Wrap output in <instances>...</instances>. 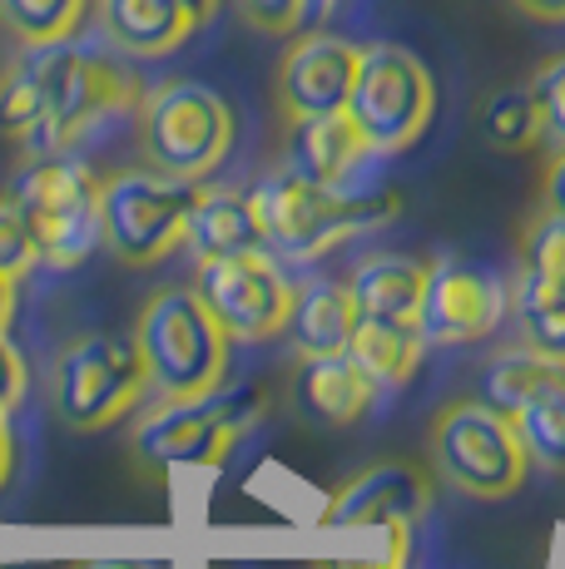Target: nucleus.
I'll use <instances>...</instances> for the list:
<instances>
[{
	"label": "nucleus",
	"mask_w": 565,
	"mask_h": 569,
	"mask_svg": "<svg viewBox=\"0 0 565 569\" xmlns=\"http://www.w3.org/2000/svg\"><path fill=\"white\" fill-rule=\"evenodd\" d=\"M145 84L125 64L105 60L75 40L26 46L0 70V134L30 159L70 154L100 119L139 104Z\"/></svg>",
	"instance_id": "1"
},
{
	"label": "nucleus",
	"mask_w": 565,
	"mask_h": 569,
	"mask_svg": "<svg viewBox=\"0 0 565 569\" xmlns=\"http://www.w3.org/2000/svg\"><path fill=\"white\" fill-rule=\"evenodd\" d=\"M397 193H343L328 183H313L282 163L254 189V213L264 228V248H278L282 258L318 262L353 233L383 228L397 218Z\"/></svg>",
	"instance_id": "2"
},
{
	"label": "nucleus",
	"mask_w": 565,
	"mask_h": 569,
	"mask_svg": "<svg viewBox=\"0 0 565 569\" xmlns=\"http://www.w3.org/2000/svg\"><path fill=\"white\" fill-rule=\"evenodd\" d=\"M145 377L159 397H209L228 381L234 337L204 308L194 288H159L135 317V337Z\"/></svg>",
	"instance_id": "3"
},
{
	"label": "nucleus",
	"mask_w": 565,
	"mask_h": 569,
	"mask_svg": "<svg viewBox=\"0 0 565 569\" xmlns=\"http://www.w3.org/2000/svg\"><path fill=\"white\" fill-rule=\"evenodd\" d=\"M139 154L169 179L204 183L234 149V109L199 80H165L139 94Z\"/></svg>",
	"instance_id": "4"
},
{
	"label": "nucleus",
	"mask_w": 565,
	"mask_h": 569,
	"mask_svg": "<svg viewBox=\"0 0 565 569\" xmlns=\"http://www.w3.org/2000/svg\"><path fill=\"white\" fill-rule=\"evenodd\" d=\"M194 203H199V183L189 179H169L149 163L115 169L100 179V243L125 268H155L184 248Z\"/></svg>",
	"instance_id": "5"
},
{
	"label": "nucleus",
	"mask_w": 565,
	"mask_h": 569,
	"mask_svg": "<svg viewBox=\"0 0 565 569\" xmlns=\"http://www.w3.org/2000/svg\"><path fill=\"white\" fill-rule=\"evenodd\" d=\"M100 179L105 173H95L75 154H46L20 169L10 199L36 233L40 262L80 268L100 248Z\"/></svg>",
	"instance_id": "6"
},
{
	"label": "nucleus",
	"mask_w": 565,
	"mask_h": 569,
	"mask_svg": "<svg viewBox=\"0 0 565 569\" xmlns=\"http://www.w3.org/2000/svg\"><path fill=\"white\" fill-rule=\"evenodd\" d=\"M432 461L472 500H506L526 486L531 456L521 446V431L506 411L492 401H452L432 416Z\"/></svg>",
	"instance_id": "7"
},
{
	"label": "nucleus",
	"mask_w": 565,
	"mask_h": 569,
	"mask_svg": "<svg viewBox=\"0 0 565 569\" xmlns=\"http://www.w3.org/2000/svg\"><path fill=\"white\" fill-rule=\"evenodd\" d=\"M264 416V391L219 387L209 397H159L135 421V446L159 466L214 470L228 461L234 441Z\"/></svg>",
	"instance_id": "8"
},
{
	"label": "nucleus",
	"mask_w": 565,
	"mask_h": 569,
	"mask_svg": "<svg viewBox=\"0 0 565 569\" xmlns=\"http://www.w3.org/2000/svg\"><path fill=\"white\" fill-rule=\"evenodd\" d=\"M347 114L373 154H402L427 134L432 114H437L432 70L407 46H363Z\"/></svg>",
	"instance_id": "9"
},
{
	"label": "nucleus",
	"mask_w": 565,
	"mask_h": 569,
	"mask_svg": "<svg viewBox=\"0 0 565 569\" xmlns=\"http://www.w3.org/2000/svg\"><path fill=\"white\" fill-rule=\"evenodd\" d=\"M145 362L129 337H80L56 362V407L70 431H110L145 401Z\"/></svg>",
	"instance_id": "10"
},
{
	"label": "nucleus",
	"mask_w": 565,
	"mask_h": 569,
	"mask_svg": "<svg viewBox=\"0 0 565 569\" xmlns=\"http://www.w3.org/2000/svg\"><path fill=\"white\" fill-rule=\"evenodd\" d=\"M194 292L204 308L224 322L234 342H274L293 322V288L282 268L258 248V253H234V258H204L194 272Z\"/></svg>",
	"instance_id": "11"
},
{
	"label": "nucleus",
	"mask_w": 565,
	"mask_h": 569,
	"mask_svg": "<svg viewBox=\"0 0 565 569\" xmlns=\"http://www.w3.org/2000/svg\"><path fill=\"white\" fill-rule=\"evenodd\" d=\"M432 476L417 461H373L357 470L353 480H343L323 506V525L328 530H417L432 516Z\"/></svg>",
	"instance_id": "12"
},
{
	"label": "nucleus",
	"mask_w": 565,
	"mask_h": 569,
	"mask_svg": "<svg viewBox=\"0 0 565 569\" xmlns=\"http://www.w3.org/2000/svg\"><path fill=\"white\" fill-rule=\"evenodd\" d=\"M502 288L496 278H486L472 262H432L427 292H422L417 308V332L427 347H466L482 342V337L496 332L502 322Z\"/></svg>",
	"instance_id": "13"
},
{
	"label": "nucleus",
	"mask_w": 565,
	"mask_h": 569,
	"mask_svg": "<svg viewBox=\"0 0 565 569\" xmlns=\"http://www.w3.org/2000/svg\"><path fill=\"white\" fill-rule=\"evenodd\" d=\"M357 60H363V46L343 36H328V30H308L298 36L278 60V109L282 119H313V114H333V109H347V94H353L357 80Z\"/></svg>",
	"instance_id": "14"
},
{
	"label": "nucleus",
	"mask_w": 565,
	"mask_h": 569,
	"mask_svg": "<svg viewBox=\"0 0 565 569\" xmlns=\"http://www.w3.org/2000/svg\"><path fill=\"white\" fill-rule=\"evenodd\" d=\"M95 16H100L105 40L129 60L174 54L199 30V16L184 0H95Z\"/></svg>",
	"instance_id": "15"
},
{
	"label": "nucleus",
	"mask_w": 565,
	"mask_h": 569,
	"mask_svg": "<svg viewBox=\"0 0 565 569\" xmlns=\"http://www.w3.org/2000/svg\"><path fill=\"white\" fill-rule=\"evenodd\" d=\"M367 154H373V149L357 134L347 109L313 114V119H288V169L303 173V179L338 189L347 173L357 169V159H367Z\"/></svg>",
	"instance_id": "16"
},
{
	"label": "nucleus",
	"mask_w": 565,
	"mask_h": 569,
	"mask_svg": "<svg viewBox=\"0 0 565 569\" xmlns=\"http://www.w3.org/2000/svg\"><path fill=\"white\" fill-rule=\"evenodd\" d=\"M432 262L407 258V253H377L357 262L347 292L357 302V317H397V322H417L422 292H427Z\"/></svg>",
	"instance_id": "17"
},
{
	"label": "nucleus",
	"mask_w": 565,
	"mask_h": 569,
	"mask_svg": "<svg viewBox=\"0 0 565 569\" xmlns=\"http://www.w3.org/2000/svg\"><path fill=\"white\" fill-rule=\"evenodd\" d=\"M184 248H194L199 262L204 258L258 253V248H264V228H258V213H254V193L204 189V183H199V203H194Z\"/></svg>",
	"instance_id": "18"
},
{
	"label": "nucleus",
	"mask_w": 565,
	"mask_h": 569,
	"mask_svg": "<svg viewBox=\"0 0 565 569\" xmlns=\"http://www.w3.org/2000/svg\"><path fill=\"white\" fill-rule=\"evenodd\" d=\"M353 327H357V302H353V292H347V282L313 278V282H303L298 288L288 332L298 337L303 357H338V352H347Z\"/></svg>",
	"instance_id": "19"
},
{
	"label": "nucleus",
	"mask_w": 565,
	"mask_h": 569,
	"mask_svg": "<svg viewBox=\"0 0 565 569\" xmlns=\"http://www.w3.org/2000/svg\"><path fill=\"white\" fill-rule=\"evenodd\" d=\"M377 397V381L347 352L338 357H303V407L323 426H353L363 421Z\"/></svg>",
	"instance_id": "20"
},
{
	"label": "nucleus",
	"mask_w": 565,
	"mask_h": 569,
	"mask_svg": "<svg viewBox=\"0 0 565 569\" xmlns=\"http://www.w3.org/2000/svg\"><path fill=\"white\" fill-rule=\"evenodd\" d=\"M422 342L417 322H397V317H357L347 357L377 381V387H402L412 381V371L422 367Z\"/></svg>",
	"instance_id": "21"
},
{
	"label": "nucleus",
	"mask_w": 565,
	"mask_h": 569,
	"mask_svg": "<svg viewBox=\"0 0 565 569\" xmlns=\"http://www.w3.org/2000/svg\"><path fill=\"white\" fill-rule=\"evenodd\" d=\"M511 421H516L531 466L551 470V476H565V367L561 362L536 381V391H531L516 411H511Z\"/></svg>",
	"instance_id": "22"
},
{
	"label": "nucleus",
	"mask_w": 565,
	"mask_h": 569,
	"mask_svg": "<svg viewBox=\"0 0 565 569\" xmlns=\"http://www.w3.org/2000/svg\"><path fill=\"white\" fill-rule=\"evenodd\" d=\"M511 308H516V322H521V347L565 367V282L521 268Z\"/></svg>",
	"instance_id": "23"
},
{
	"label": "nucleus",
	"mask_w": 565,
	"mask_h": 569,
	"mask_svg": "<svg viewBox=\"0 0 565 569\" xmlns=\"http://www.w3.org/2000/svg\"><path fill=\"white\" fill-rule=\"evenodd\" d=\"M95 0H0V26L20 46H60L75 40Z\"/></svg>",
	"instance_id": "24"
},
{
	"label": "nucleus",
	"mask_w": 565,
	"mask_h": 569,
	"mask_svg": "<svg viewBox=\"0 0 565 569\" xmlns=\"http://www.w3.org/2000/svg\"><path fill=\"white\" fill-rule=\"evenodd\" d=\"M482 139L492 149H502V154H526V149H536L541 139V109H536V94L526 90V84H511V90H496L492 100L482 104Z\"/></svg>",
	"instance_id": "25"
},
{
	"label": "nucleus",
	"mask_w": 565,
	"mask_h": 569,
	"mask_svg": "<svg viewBox=\"0 0 565 569\" xmlns=\"http://www.w3.org/2000/svg\"><path fill=\"white\" fill-rule=\"evenodd\" d=\"M551 367H556V362H551V357H541V352H531V347L502 352L492 367H486V381H482L486 397H482V401H492L496 411L511 416V411L521 407V401L531 397V391H536V381L546 377Z\"/></svg>",
	"instance_id": "26"
},
{
	"label": "nucleus",
	"mask_w": 565,
	"mask_h": 569,
	"mask_svg": "<svg viewBox=\"0 0 565 569\" xmlns=\"http://www.w3.org/2000/svg\"><path fill=\"white\" fill-rule=\"evenodd\" d=\"M521 268L565 282V213L536 208L521 228Z\"/></svg>",
	"instance_id": "27"
},
{
	"label": "nucleus",
	"mask_w": 565,
	"mask_h": 569,
	"mask_svg": "<svg viewBox=\"0 0 565 569\" xmlns=\"http://www.w3.org/2000/svg\"><path fill=\"white\" fill-rule=\"evenodd\" d=\"M526 90L536 94L541 134H546V144L551 149H565V54H551V60H541L536 74L526 80Z\"/></svg>",
	"instance_id": "28"
},
{
	"label": "nucleus",
	"mask_w": 565,
	"mask_h": 569,
	"mask_svg": "<svg viewBox=\"0 0 565 569\" xmlns=\"http://www.w3.org/2000/svg\"><path fill=\"white\" fill-rule=\"evenodd\" d=\"M36 262H40V248H36V233H30L26 213L16 208L10 193H0V272L20 282Z\"/></svg>",
	"instance_id": "29"
},
{
	"label": "nucleus",
	"mask_w": 565,
	"mask_h": 569,
	"mask_svg": "<svg viewBox=\"0 0 565 569\" xmlns=\"http://www.w3.org/2000/svg\"><path fill=\"white\" fill-rule=\"evenodd\" d=\"M238 10L264 36H293L313 16V0H238Z\"/></svg>",
	"instance_id": "30"
},
{
	"label": "nucleus",
	"mask_w": 565,
	"mask_h": 569,
	"mask_svg": "<svg viewBox=\"0 0 565 569\" xmlns=\"http://www.w3.org/2000/svg\"><path fill=\"white\" fill-rule=\"evenodd\" d=\"M30 391V367L20 357V347L0 332V411H16Z\"/></svg>",
	"instance_id": "31"
},
{
	"label": "nucleus",
	"mask_w": 565,
	"mask_h": 569,
	"mask_svg": "<svg viewBox=\"0 0 565 569\" xmlns=\"http://www.w3.org/2000/svg\"><path fill=\"white\" fill-rule=\"evenodd\" d=\"M407 550H412V530L393 525V530H387V555L383 560H318L313 569H407Z\"/></svg>",
	"instance_id": "32"
},
{
	"label": "nucleus",
	"mask_w": 565,
	"mask_h": 569,
	"mask_svg": "<svg viewBox=\"0 0 565 569\" xmlns=\"http://www.w3.org/2000/svg\"><path fill=\"white\" fill-rule=\"evenodd\" d=\"M541 208L565 213V149H551L546 173H541Z\"/></svg>",
	"instance_id": "33"
},
{
	"label": "nucleus",
	"mask_w": 565,
	"mask_h": 569,
	"mask_svg": "<svg viewBox=\"0 0 565 569\" xmlns=\"http://www.w3.org/2000/svg\"><path fill=\"white\" fill-rule=\"evenodd\" d=\"M521 16L541 20V26H565V0H511Z\"/></svg>",
	"instance_id": "34"
},
{
	"label": "nucleus",
	"mask_w": 565,
	"mask_h": 569,
	"mask_svg": "<svg viewBox=\"0 0 565 569\" xmlns=\"http://www.w3.org/2000/svg\"><path fill=\"white\" fill-rule=\"evenodd\" d=\"M10 470H16V436H10V411H0V490H6Z\"/></svg>",
	"instance_id": "35"
},
{
	"label": "nucleus",
	"mask_w": 565,
	"mask_h": 569,
	"mask_svg": "<svg viewBox=\"0 0 565 569\" xmlns=\"http://www.w3.org/2000/svg\"><path fill=\"white\" fill-rule=\"evenodd\" d=\"M16 288H20V282L0 272V332H6V327H10V317H16Z\"/></svg>",
	"instance_id": "36"
},
{
	"label": "nucleus",
	"mask_w": 565,
	"mask_h": 569,
	"mask_svg": "<svg viewBox=\"0 0 565 569\" xmlns=\"http://www.w3.org/2000/svg\"><path fill=\"white\" fill-rule=\"evenodd\" d=\"M184 6H189L194 16H199V26H209V20L219 16V6H224V0H184Z\"/></svg>",
	"instance_id": "37"
},
{
	"label": "nucleus",
	"mask_w": 565,
	"mask_h": 569,
	"mask_svg": "<svg viewBox=\"0 0 565 569\" xmlns=\"http://www.w3.org/2000/svg\"><path fill=\"white\" fill-rule=\"evenodd\" d=\"M80 569H155V565H135V560H100V565H80Z\"/></svg>",
	"instance_id": "38"
}]
</instances>
